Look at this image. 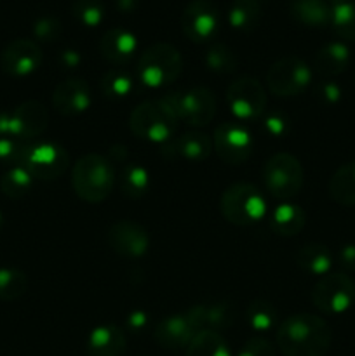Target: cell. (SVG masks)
<instances>
[{"mask_svg": "<svg viewBox=\"0 0 355 356\" xmlns=\"http://www.w3.org/2000/svg\"><path fill=\"white\" fill-rule=\"evenodd\" d=\"M115 3H117V9L120 13H132V10L138 9L139 0H115Z\"/></svg>", "mask_w": 355, "mask_h": 356, "instance_id": "cell-46", "label": "cell"}, {"mask_svg": "<svg viewBox=\"0 0 355 356\" xmlns=\"http://www.w3.org/2000/svg\"><path fill=\"white\" fill-rule=\"evenodd\" d=\"M333 6L327 0H296L291 7V16L298 23L310 28H322L331 24Z\"/></svg>", "mask_w": 355, "mask_h": 356, "instance_id": "cell-24", "label": "cell"}, {"mask_svg": "<svg viewBox=\"0 0 355 356\" xmlns=\"http://www.w3.org/2000/svg\"><path fill=\"white\" fill-rule=\"evenodd\" d=\"M205 65L212 73L218 75H230L239 66V58L235 52L225 44H214L209 47L207 54H205Z\"/></svg>", "mask_w": 355, "mask_h": 356, "instance_id": "cell-36", "label": "cell"}, {"mask_svg": "<svg viewBox=\"0 0 355 356\" xmlns=\"http://www.w3.org/2000/svg\"><path fill=\"white\" fill-rule=\"evenodd\" d=\"M184 356H232L225 337L214 330H200L188 344Z\"/></svg>", "mask_w": 355, "mask_h": 356, "instance_id": "cell-30", "label": "cell"}, {"mask_svg": "<svg viewBox=\"0 0 355 356\" xmlns=\"http://www.w3.org/2000/svg\"><path fill=\"white\" fill-rule=\"evenodd\" d=\"M350 65V49L343 42H329L317 51L313 68L322 76H336Z\"/></svg>", "mask_w": 355, "mask_h": 356, "instance_id": "cell-23", "label": "cell"}, {"mask_svg": "<svg viewBox=\"0 0 355 356\" xmlns=\"http://www.w3.org/2000/svg\"><path fill=\"white\" fill-rule=\"evenodd\" d=\"M82 63V56L80 52L73 51V49H66V51L59 52V66L65 70H77V66Z\"/></svg>", "mask_w": 355, "mask_h": 356, "instance_id": "cell-45", "label": "cell"}, {"mask_svg": "<svg viewBox=\"0 0 355 356\" xmlns=\"http://www.w3.org/2000/svg\"><path fill=\"white\" fill-rule=\"evenodd\" d=\"M265 87L254 76H239L226 89V104L240 120H258L267 111Z\"/></svg>", "mask_w": 355, "mask_h": 356, "instance_id": "cell-11", "label": "cell"}, {"mask_svg": "<svg viewBox=\"0 0 355 356\" xmlns=\"http://www.w3.org/2000/svg\"><path fill=\"white\" fill-rule=\"evenodd\" d=\"M129 129L143 141L167 145L176 136L178 118L171 113L162 99L145 101L132 110L129 117Z\"/></svg>", "mask_w": 355, "mask_h": 356, "instance_id": "cell-4", "label": "cell"}, {"mask_svg": "<svg viewBox=\"0 0 355 356\" xmlns=\"http://www.w3.org/2000/svg\"><path fill=\"white\" fill-rule=\"evenodd\" d=\"M49 111L38 101H24L10 111V132L13 138L31 141L47 129Z\"/></svg>", "mask_w": 355, "mask_h": 356, "instance_id": "cell-16", "label": "cell"}, {"mask_svg": "<svg viewBox=\"0 0 355 356\" xmlns=\"http://www.w3.org/2000/svg\"><path fill=\"white\" fill-rule=\"evenodd\" d=\"M33 177L23 165H14L0 179V188L9 198H23L30 193Z\"/></svg>", "mask_w": 355, "mask_h": 356, "instance_id": "cell-32", "label": "cell"}, {"mask_svg": "<svg viewBox=\"0 0 355 356\" xmlns=\"http://www.w3.org/2000/svg\"><path fill=\"white\" fill-rule=\"evenodd\" d=\"M333 2L334 3H336V2H348V0H333Z\"/></svg>", "mask_w": 355, "mask_h": 356, "instance_id": "cell-48", "label": "cell"}, {"mask_svg": "<svg viewBox=\"0 0 355 356\" xmlns=\"http://www.w3.org/2000/svg\"><path fill=\"white\" fill-rule=\"evenodd\" d=\"M260 120L265 134L274 139L284 138L291 131V120L282 111H265Z\"/></svg>", "mask_w": 355, "mask_h": 356, "instance_id": "cell-38", "label": "cell"}, {"mask_svg": "<svg viewBox=\"0 0 355 356\" xmlns=\"http://www.w3.org/2000/svg\"><path fill=\"white\" fill-rule=\"evenodd\" d=\"M296 263L306 273L326 277L333 266V254L322 243H306L296 252Z\"/></svg>", "mask_w": 355, "mask_h": 356, "instance_id": "cell-25", "label": "cell"}, {"mask_svg": "<svg viewBox=\"0 0 355 356\" xmlns=\"http://www.w3.org/2000/svg\"><path fill=\"white\" fill-rule=\"evenodd\" d=\"M86 348L89 356H120L125 351L124 330L111 323L96 327L87 337Z\"/></svg>", "mask_w": 355, "mask_h": 356, "instance_id": "cell-21", "label": "cell"}, {"mask_svg": "<svg viewBox=\"0 0 355 356\" xmlns=\"http://www.w3.org/2000/svg\"><path fill=\"white\" fill-rule=\"evenodd\" d=\"M197 330H225L235 322V309L226 301H207L191 306L187 312Z\"/></svg>", "mask_w": 355, "mask_h": 356, "instance_id": "cell-19", "label": "cell"}, {"mask_svg": "<svg viewBox=\"0 0 355 356\" xmlns=\"http://www.w3.org/2000/svg\"><path fill=\"white\" fill-rule=\"evenodd\" d=\"M338 261L340 266L347 271H355V245L354 243H347L338 252Z\"/></svg>", "mask_w": 355, "mask_h": 356, "instance_id": "cell-44", "label": "cell"}, {"mask_svg": "<svg viewBox=\"0 0 355 356\" xmlns=\"http://www.w3.org/2000/svg\"><path fill=\"white\" fill-rule=\"evenodd\" d=\"M115 184L113 165L100 153H87L72 169V186L77 197L89 204H100L110 197Z\"/></svg>", "mask_w": 355, "mask_h": 356, "instance_id": "cell-2", "label": "cell"}, {"mask_svg": "<svg viewBox=\"0 0 355 356\" xmlns=\"http://www.w3.org/2000/svg\"><path fill=\"white\" fill-rule=\"evenodd\" d=\"M167 152H173L176 156L191 160V162H202L212 153V139L207 134L198 131L184 132L180 138L167 143Z\"/></svg>", "mask_w": 355, "mask_h": 356, "instance_id": "cell-22", "label": "cell"}, {"mask_svg": "<svg viewBox=\"0 0 355 356\" xmlns=\"http://www.w3.org/2000/svg\"><path fill=\"white\" fill-rule=\"evenodd\" d=\"M108 245L115 254L127 259H138L145 256L150 249V235L139 222L117 221L108 229Z\"/></svg>", "mask_w": 355, "mask_h": 356, "instance_id": "cell-14", "label": "cell"}, {"mask_svg": "<svg viewBox=\"0 0 355 356\" xmlns=\"http://www.w3.org/2000/svg\"><path fill=\"white\" fill-rule=\"evenodd\" d=\"M306 216L299 205L281 204L271 214V229L281 236H294L305 228Z\"/></svg>", "mask_w": 355, "mask_h": 356, "instance_id": "cell-27", "label": "cell"}, {"mask_svg": "<svg viewBox=\"0 0 355 356\" xmlns=\"http://www.w3.org/2000/svg\"><path fill=\"white\" fill-rule=\"evenodd\" d=\"M3 225V216H2V212H0V226Z\"/></svg>", "mask_w": 355, "mask_h": 356, "instance_id": "cell-47", "label": "cell"}, {"mask_svg": "<svg viewBox=\"0 0 355 356\" xmlns=\"http://www.w3.org/2000/svg\"><path fill=\"white\" fill-rule=\"evenodd\" d=\"M197 332V327L194 325L187 313H176V315H169L160 320L159 325L155 327L153 337L166 350H181V348H188Z\"/></svg>", "mask_w": 355, "mask_h": 356, "instance_id": "cell-18", "label": "cell"}, {"mask_svg": "<svg viewBox=\"0 0 355 356\" xmlns=\"http://www.w3.org/2000/svg\"><path fill=\"white\" fill-rule=\"evenodd\" d=\"M219 211L223 218L232 225L251 226L265 218L267 202L254 184L235 183L223 191Z\"/></svg>", "mask_w": 355, "mask_h": 356, "instance_id": "cell-5", "label": "cell"}, {"mask_svg": "<svg viewBox=\"0 0 355 356\" xmlns=\"http://www.w3.org/2000/svg\"><path fill=\"white\" fill-rule=\"evenodd\" d=\"M261 14H263V9L258 0H233L228 10V23L235 30L247 33L258 26Z\"/></svg>", "mask_w": 355, "mask_h": 356, "instance_id": "cell-28", "label": "cell"}, {"mask_svg": "<svg viewBox=\"0 0 355 356\" xmlns=\"http://www.w3.org/2000/svg\"><path fill=\"white\" fill-rule=\"evenodd\" d=\"M183 70V58L174 45L159 42L150 45L139 56L136 65V76L139 82L152 89L171 86L176 82Z\"/></svg>", "mask_w": 355, "mask_h": 356, "instance_id": "cell-3", "label": "cell"}, {"mask_svg": "<svg viewBox=\"0 0 355 356\" xmlns=\"http://www.w3.org/2000/svg\"><path fill=\"white\" fill-rule=\"evenodd\" d=\"M100 89L103 96L110 97V99H124L134 90V80L124 70H111L103 75Z\"/></svg>", "mask_w": 355, "mask_h": 356, "instance_id": "cell-34", "label": "cell"}, {"mask_svg": "<svg viewBox=\"0 0 355 356\" xmlns=\"http://www.w3.org/2000/svg\"><path fill=\"white\" fill-rule=\"evenodd\" d=\"M90 104H93L90 87L82 79L63 80L52 92V106L65 117H77L89 110Z\"/></svg>", "mask_w": 355, "mask_h": 356, "instance_id": "cell-17", "label": "cell"}, {"mask_svg": "<svg viewBox=\"0 0 355 356\" xmlns=\"http://www.w3.org/2000/svg\"><path fill=\"white\" fill-rule=\"evenodd\" d=\"M263 184L277 200H289L301 191L305 183L303 165L291 153H277L263 165Z\"/></svg>", "mask_w": 355, "mask_h": 356, "instance_id": "cell-7", "label": "cell"}, {"mask_svg": "<svg viewBox=\"0 0 355 356\" xmlns=\"http://www.w3.org/2000/svg\"><path fill=\"white\" fill-rule=\"evenodd\" d=\"M294 2H296V0H294Z\"/></svg>", "mask_w": 355, "mask_h": 356, "instance_id": "cell-49", "label": "cell"}, {"mask_svg": "<svg viewBox=\"0 0 355 356\" xmlns=\"http://www.w3.org/2000/svg\"><path fill=\"white\" fill-rule=\"evenodd\" d=\"M125 325L131 332H141L148 325V313L143 312V309H134L125 318Z\"/></svg>", "mask_w": 355, "mask_h": 356, "instance_id": "cell-43", "label": "cell"}, {"mask_svg": "<svg viewBox=\"0 0 355 356\" xmlns=\"http://www.w3.org/2000/svg\"><path fill=\"white\" fill-rule=\"evenodd\" d=\"M28 291V278L16 268L0 270V301L13 302L23 298Z\"/></svg>", "mask_w": 355, "mask_h": 356, "instance_id": "cell-33", "label": "cell"}, {"mask_svg": "<svg viewBox=\"0 0 355 356\" xmlns=\"http://www.w3.org/2000/svg\"><path fill=\"white\" fill-rule=\"evenodd\" d=\"M26 148V141L16 138H0V162L21 165Z\"/></svg>", "mask_w": 355, "mask_h": 356, "instance_id": "cell-40", "label": "cell"}, {"mask_svg": "<svg viewBox=\"0 0 355 356\" xmlns=\"http://www.w3.org/2000/svg\"><path fill=\"white\" fill-rule=\"evenodd\" d=\"M120 191L127 198L138 200L143 198L150 190V172L139 163H127L120 170Z\"/></svg>", "mask_w": 355, "mask_h": 356, "instance_id": "cell-29", "label": "cell"}, {"mask_svg": "<svg viewBox=\"0 0 355 356\" xmlns=\"http://www.w3.org/2000/svg\"><path fill=\"white\" fill-rule=\"evenodd\" d=\"M68 153L54 141L28 143L21 165L31 174L33 179H58L68 169Z\"/></svg>", "mask_w": 355, "mask_h": 356, "instance_id": "cell-10", "label": "cell"}, {"mask_svg": "<svg viewBox=\"0 0 355 356\" xmlns=\"http://www.w3.org/2000/svg\"><path fill=\"white\" fill-rule=\"evenodd\" d=\"M181 30L195 44L212 40L219 30V10L209 0H191L181 14Z\"/></svg>", "mask_w": 355, "mask_h": 356, "instance_id": "cell-13", "label": "cell"}, {"mask_svg": "<svg viewBox=\"0 0 355 356\" xmlns=\"http://www.w3.org/2000/svg\"><path fill=\"white\" fill-rule=\"evenodd\" d=\"M329 197L345 207H355V162L341 165L327 184Z\"/></svg>", "mask_w": 355, "mask_h": 356, "instance_id": "cell-26", "label": "cell"}, {"mask_svg": "<svg viewBox=\"0 0 355 356\" xmlns=\"http://www.w3.org/2000/svg\"><path fill=\"white\" fill-rule=\"evenodd\" d=\"M312 82V70L298 56H285L268 68L267 86L277 97H294Z\"/></svg>", "mask_w": 355, "mask_h": 356, "instance_id": "cell-8", "label": "cell"}, {"mask_svg": "<svg viewBox=\"0 0 355 356\" xmlns=\"http://www.w3.org/2000/svg\"><path fill=\"white\" fill-rule=\"evenodd\" d=\"M237 356H275V348L265 337H251L244 343Z\"/></svg>", "mask_w": 355, "mask_h": 356, "instance_id": "cell-41", "label": "cell"}, {"mask_svg": "<svg viewBox=\"0 0 355 356\" xmlns=\"http://www.w3.org/2000/svg\"><path fill=\"white\" fill-rule=\"evenodd\" d=\"M246 320L251 329L256 332H268L277 323V308L270 301L254 299L247 306Z\"/></svg>", "mask_w": 355, "mask_h": 356, "instance_id": "cell-31", "label": "cell"}, {"mask_svg": "<svg viewBox=\"0 0 355 356\" xmlns=\"http://www.w3.org/2000/svg\"><path fill=\"white\" fill-rule=\"evenodd\" d=\"M42 63V49L37 42L19 38L7 45L0 56V68L10 76H26Z\"/></svg>", "mask_w": 355, "mask_h": 356, "instance_id": "cell-15", "label": "cell"}, {"mask_svg": "<svg viewBox=\"0 0 355 356\" xmlns=\"http://www.w3.org/2000/svg\"><path fill=\"white\" fill-rule=\"evenodd\" d=\"M331 26L343 40L355 42V3L354 2H336L331 14Z\"/></svg>", "mask_w": 355, "mask_h": 356, "instance_id": "cell-35", "label": "cell"}, {"mask_svg": "<svg viewBox=\"0 0 355 356\" xmlns=\"http://www.w3.org/2000/svg\"><path fill=\"white\" fill-rule=\"evenodd\" d=\"M315 96L317 99L322 101L324 104H336L340 103L341 97H343V90H341V87L338 86L336 82H333V80H324V82H320L319 86H317Z\"/></svg>", "mask_w": 355, "mask_h": 356, "instance_id": "cell-42", "label": "cell"}, {"mask_svg": "<svg viewBox=\"0 0 355 356\" xmlns=\"http://www.w3.org/2000/svg\"><path fill=\"white\" fill-rule=\"evenodd\" d=\"M331 343V327L312 313L291 315L277 329V346L284 356H326Z\"/></svg>", "mask_w": 355, "mask_h": 356, "instance_id": "cell-1", "label": "cell"}, {"mask_svg": "<svg viewBox=\"0 0 355 356\" xmlns=\"http://www.w3.org/2000/svg\"><path fill=\"white\" fill-rule=\"evenodd\" d=\"M312 302L326 315H341L355 302V282L345 273H327L313 285Z\"/></svg>", "mask_w": 355, "mask_h": 356, "instance_id": "cell-9", "label": "cell"}, {"mask_svg": "<svg viewBox=\"0 0 355 356\" xmlns=\"http://www.w3.org/2000/svg\"><path fill=\"white\" fill-rule=\"evenodd\" d=\"M212 148L216 155L228 165H240L253 152L251 132L237 122H223L212 136Z\"/></svg>", "mask_w": 355, "mask_h": 356, "instance_id": "cell-12", "label": "cell"}, {"mask_svg": "<svg viewBox=\"0 0 355 356\" xmlns=\"http://www.w3.org/2000/svg\"><path fill=\"white\" fill-rule=\"evenodd\" d=\"M138 49V38L125 28H111L101 37L100 52L111 65H125L131 61Z\"/></svg>", "mask_w": 355, "mask_h": 356, "instance_id": "cell-20", "label": "cell"}, {"mask_svg": "<svg viewBox=\"0 0 355 356\" xmlns=\"http://www.w3.org/2000/svg\"><path fill=\"white\" fill-rule=\"evenodd\" d=\"M61 21L54 16H42L33 23V37L37 38V40L45 42V44L56 42L61 37Z\"/></svg>", "mask_w": 355, "mask_h": 356, "instance_id": "cell-39", "label": "cell"}, {"mask_svg": "<svg viewBox=\"0 0 355 356\" xmlns=\"http://www.w3.org/2000/svg\"><path fill=\"white\" fill-rule=\"evenodd\" d=\"M73 17L84 26H100L104 19V6L101 0H75L72 6Z\"/></svg>", "mask_w": 355, "mask_h": 356, "instance_id": "cell-37", "label": "cell"}, {"mask_svg": "<svg viewBox=\"0 0 355 356\" xmlns=\"http://www.w3.org/2000/svg\"><path fill=\"white\" fill-rule=\"evenodd\" d=\"M162 103L178 118L194 127L211 124L216 115V96L209 87L195 86L190 89L169 92L162 97Z\"/></svg>", "mask_w": 355, "mask_h": 356, "instance_id": "cell-6", "label": "cell"}]
</instances>
